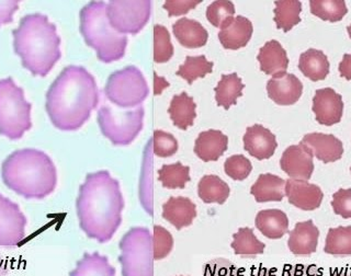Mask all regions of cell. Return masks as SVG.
Here are the masks:
<instances>
[{"label":"cell","instance_id":"obj_12","mask_svg":"<svg viewBox=\"0 0 351 276\" xmlns=\"http://www.w3.org/2000/svg\"><path fill=\"white\" fill-rule=\"evenodd\" d=\"M313 153L305 146L292 145L285 149L280 167L293 180L308 181L314 171Z\"/></svg>","mask_w":351,"mask_h":276},{"label":"cell","instance_id":"obj_45","mask_svg":"<svg viewBox=\"0 0 351 276\" xmlns=\"http://www.w3.org/2000/svg\"><path fill=\"white\" fill-rule=\"evenodd\" d=\"M201 3V0H167L165 3L164 8L168 11L169 16H181L189 12Z\"/></svg>","mask_w":351,"mask_h":276},{"label":"cell","instance_id":"obj_47","mask_svg":"<svg viewBox=\"0 0 351 276\" xmlns=\"http://www.w3.org/2000/svg\"><path fill=\"white\" fill-rule=\"evenodd\" d=\"M340 76L347 80H351V54L343 55V58L339 64Z\"/></svg>","mask_w":351,"mask_h":276},{"label":"cell","instance_id":"obj_36","mask_svg":"<svg viewBox=\"0 0 351 276\" xmlns=\"http://www.w3.org/2000/svg\"><path fill=\"white\" fill-rule=\"evenodd\" d=\"M213 66L214 64L208 62L204 55L186 56L184 63L179 67L176 75L184 78L189 85H191L197 78H203L206 75L211 74Z\"/></svg>","mask_w":351,"mask_h":276},{"label":"cell","instance_id":"obj_11","mask_svg":"<svg viewBox=\"0 0 351 276\" xmlns=\"http://www.w3.org/2000/svg\"><path fill=\"white\" fill-rule=\"evenodd\" d=\"M27 221L16 203L0 195V247L16 248L25 239Z\"/></svg>","mask_w":351,"mask_h":276},{"label":"cell","instance_id":"obj_28","mask_svg":"<svg viewBox=\"0 0 351 276\" xmlns=\"http://www.w3.org/2000/svg\"><path fill=\"white\" fill-rule=\"evenodd\" d=\"M300 71L313 81H319L329 74V62L326 55L315 49H307L300 56Z\"/></svg>","mask_w":351,"mask_h":276},{"label":"cell","instance_id":"obj_39","mask_svg":"<svg viewBox=\"0 0 351 276\" xmlns=\"http://www.w3.org/2000/svg\"><path fill=\"white\" fill-rule=\"evenodd\" d=\"M173 47L170 34L164 25L154 27V60L155 63H166L173 58Z\"/></svg>","mask_w":351,"mask_h":276},{"label":"cell","instance_id":"obj_42","mask_svg":"<svg viewBox=\"0 0 351 276\" xmlns=\"http://www.w3.org/2000/svg\"><path fill=\"white\" fill-rule=\"evenodd\" d=\"M252 170V164L250 159L243 155H234L226 159L224 164V171L226 175L235 181H243L248 178Z\"/></svg>","mask_w":351,"mask_h":276},{"label":"cell","instance_id":"obj_33","mask_svg":"<svg viewBox=\"0 0 351 276\" xmlns=\"http://www.w3.org/2000/svg\"><path fill=\"white\" fill-rule=\"evenodd\" d=\"M152 168H153V146H152V140H149L145 149L140 184V199L142 201L143 208H145V211L149 214V216H153L154 214Z\"/></svg>","mask_w":351,"mask_h":276},{"label":"cell","instance_id":"obj_31","mask_svg":"<svg viewBox=\"0 0 351 276\" xmlns=\"http://www.w3.org/2000/svg\"><path fill=\"white\" fill-rule=\"evenodd\" d=\"M234 253L244 258H254L263 255L266 249V244L259 241L252 228H239L233 235V242L230 244Z\"/></svg>","mask_w":351,"mask_h":276},{"label":"cell","instance_id":"obj_3","mask_svg":"<svg viewBox=\"0 0 351 276\" xmlns=\"http://www.w3.org/2000/svg\"><path fill=\"white\" fill-rule=\"evenodd\" d=\"M5 186L27 200H43L58 186V170L44 151L25 148L14 151L1 164Z\"/></svg>","mask_w":351,"mask_h":276},{"label":"cell","instance_id":"obj_27","mask_svg":"<svg viewBox=\"0 0 351 276\" xmlns=\"http://www.w3.org/2000/svg\"><path fill=\"white\" fill-rule=\"evenodd\" d=\"M69 276H115V268L110 264L106 255L99 252H86Z\"/></svg>","mask_w":351,"mask_h":276},{"label":"cell","instance_id":"obj_41","mask_svg":"<svg viewBox=\"0 0 351 276\" xmlns=\"http://www.w3.org/2000/svg\"><path fill=\"white\" fill-rule=\"evenodd\" d=\"M153 153L162 158L171 157L178 151V142L170 133L164 131H154L152 138Z\"/></svg>","mask_w":351,"mask_h":276},{"label":"cell","instance_id":"obj_50","mask_svg":"<svg viewBox=\"0 0 351 276\" xmlns=\"http://www.w3.org/2000/svg\"><path fill=\"white\" fill-rule=\"evenodd\" d=\"M347 31H348L349 36H350V38H351V25H349L348 27H347Z\"/></svg>","mask_w":351,"mask_h":276},{"label":"cell","instance_id":"obj_6","mask_svg":"<svg viewBox=\"0 0 351 276\" xmlns=\"http://www.w3.org/2000/svg\"><path fill=\"white\" fill-rule=\"evenodd\" d=\"M32 104L11 77L0 79V135L20 140L32 127Z\"/></svg>","mask_w":351,"mask_h":276},{"label":"cell","instance_id":"obj_18","mask_svg":"<svg viewBox=\"0 0 351 276\" xmlns=\"http://www.w3.org/2000/svg\"><path fill=\"white\" fill-rule=\"evenodd\" d=\"M162 217L176 229L189 227L197 217V206L188 197H171L162 205Z\"/></svg>","mask_w":351,"mask_h":276},{"label":"cell","instance_id":"obj_13","mask_svg":"<svg viewBox=\"0 0 351 276\" xmlns=\"http://www.w3.org/2000/svg\"><path fill=\"white\" fill-rule=\"evenodd\" d=\"M343 110V98L334 89L324 88L316 91L313 98V112L318 123L327 126L339 123Z\"/></svg>","mask_w":351,"mask_h":276},{"label":"cell","instance_id":"obj_37","mask_svg":"<svg viewBox=\"0 0 351 276\" xmlns=\"http://www.w3.org/2000/svg\"><path fill=\"white\" fill-rule=\"evenodd\" d=\"M311 11L324 21L337 22L347 14V5L343 0H311Z\"/></svg>","mask_w":351,"mask_h":276},{"label":"cell","instance_id":"obj_14","mask_svg":"<svg viewBox=\"0 0 351 276\" xmlns=\"http://www.w3.org/2000/svg\"><path fill=\"white\" fill-rule=\"evenodd\" d=\"M285 195L290 204L303 211H314L321 206L324 199L319 186L293 179L285 182Z\"/></svg>","mask_w":351,"mask_h":276},{"label":"cell","instance_id":"obj_9","mask_svg":"<svg viewBox=\"0 0 351 276\" xmlns=\"http://www.w3.org/2000/svg\"><path fill=\"white\" fill-rule=\"evenodd\" d=\"M143 120V107L120 112L115 111L108 104H104L98 111V123L102 134L115 146L131 144L142 131Z\"/></svg>","mask_w":351,"mask_h":276},{"label":"cell","instance_id":"obj_49","mask_svg":"<svg viewBox=\"0 0 351 276\" xmlns=\"http://www.w3.org/2000/svg\"><path fill=\"white\" fill-rule=\"evenodd\" d=\"M256 276H277L271 270H268V268H261L259 271H258L257 275Z\"/></svg>","mask_w":351,"mask_h":276},{"label":"cell","instance_id":"obj_23","mask_svg":"<svg viewBox=\"0 0 351 276\" xmlns=\"http://www.w3.org/2000/svg\"><path fill=\"white\" fill-rule=\"evenodd\" d=\"M252 23L245 16H237L228 27L219 31V42L226 49H239L246 47L252 38Z\"/></svg>","mask_w":351,"mask_h":276},{"label":"cell","instance_id":"obj_24","mask_svg":"<svg viewBox=\"0 0 351 276\" xmlns=\"http://www.w3.org/2000/svg\"><path fill=\"white\" fill-rule=\"evenodd\" d=\"M250 193L256 202H280L285 195V180L271 173H263L252 184Z\"/></svg>","mask_w":351,"mask_h":276},{"label":"cell","instance_id":"obj_17","mask_svg":"<svg viewBox=\"0 0 351 276\" xmlns=\"http://www.w3.org/2000/svg\"><path fill=\"white\" fill-rule=\"evenodd\" d=\"M276 136L259 124L250 126L244 135V148L250 156L258 160L271 158L277 149Z\"/></svg>","mask_w":351,"mask_h":276},{"label":"cell","instance_id":"obj_30","mask_svg":"<svg viewBox=\"0 0 351 276\" xmlns=\"http://www.w3.org/2000/svg\"><path fill=\"white\" fill-rule=\"evenodd\" d=\"M245 85L236 73L222 75L221 80L214 89L217 105L224 109H230V105L236 104L237 99L243 96Z\"/></svg>","mask_w":351,"mask_h":276},{"label":"cell","instance_id":"obj_32","mask_svg":"<svg viewBox=\"0 0 351 276\" xmlns=\"http://www.w3.org/2000/svg\"><path fill=\"white\" fill-rule=\"evenodd\" d=\"M274 22L278 29L285 32L289 31L301 22L302 3L298 0H278L274 3Z\"/></svg>","mask_w":351,"mask_h":276},{"label":"cell","instance_id":"obj_40","mask_svg":"<svg viewBox=\"0 0 351 276\" xmlns=\"http://www.w3.org/2000/svg\"><path fill=\"white\" fill-rule=\"evenodd\" d=\"M173 248V238L166 228L155 225L153 233L154 260H162L170 255Z\"/></svg>","mask_w":351,"mask_h":276},{"label":"cell","instance_id":"obj_21","mask_svg":"<svg viewBox=\"0 0 351 276\" xmlns=\"http://www.w3.org/2000/svg\"><path fill=\"white\" fill-rule=\"evenodd\" d=\"M257 60L261 63V71L272 77L285 74L288 69V55L282 45L276 40L267 42L261 47Z\"/></svg>","mask_w":351,"mask_h":276},{"label":"cell","instance_id":"obj_25","mask_svg":"<svg viewBox=\"0 0 351 276\" xmlns=\"http://www.w3.org/2000/svg\"><path fill=\"white\" fill-rule=\"evenodd\" d=\"M256 227L269 239L282 238L289 233V218L280 210H263L256 216Z\"/></svg>","mask_w":351,"mask_h":276},{"label":"cell","instance_id":"obj_44","mask_svg":"<svg viewBox=\"0 0 351 276\" xmlns=\"http://www.w3.org/2000/svg\"><path fill=\"white\" fill-rule=\"evenodd\" d=\"M332 206L337 215L343 218H351V189L338 190L332 195Z\"/></svg>","mask_w":351,"mask_h":276},{"label":"cell","instance_id":"obj_5","mask_svg":"<svg viewBox=\"0 0 351 276\" xmlns=\"http://www.w3.org/2000/svg\"><path fill=\"white\" fill-rule=\"evenodd\" d=\"M80 33L102 63H112L125 54L128 36L111 27L104 1H91L80 10Z\"/></svg>","mask_w":351,"mask_h":276},{"label":"cell","instance_id":"obj_52","mask_svg":"<svg viewBox=\"0 0 351 276\" xmlns=\"http://www.w3.org/2000/svg\"><path fill=\"white\" fill-rule=\"evenodd\" d=\"M350 171H351V168H350Z\"/></svg>","mask_w":351,"mask_h":276},{"label":"cell","instance_id":"obj_51","mask_svg":"<svg viewBox=\"0 0 351 276\" xmlns=\"http://www.w3.org/2000/svg\"><path fill=\"white\" fill-rule=\"evenodd\" d=\"M179 276H184V275H179Z\"/></svg>","mask_w":351,"mask_h":276},{"label":"cell","instance_id":"obj_26","mask_svg":"<svg viewBox=\"0 0 351 276\" xmlns=\"http://www.w3.org/2000/svg\"><path fill=\"white\" fill-rule=\"evenodd\" d=\"M195 108V100L188 93L182 92L173 97L168 109L173 125L180 129H186L193 125L197 116Z\"/></svg>","mask_w":351,"mask_h":276},{"label":"cell","instance_id":"obj_46","mask_svg":"<svg viewBox=\"0 0 351 276\" xmlns=\"http://www.w3.org/2000/svg\"><path fill=\"white\" fill-rule=\"evenodd\" d=\"M18 0H0V25L11 23L14 14L19 9Z\"/></svg>","mask_w":351,"mask_h":276},{"label":"cell","instance_id":"obj_4","mask_svg":"<svg viewBox=\"0 0 351 276\" xmlns=\"http://www.w3.org/2000/svg\"><path fill=\"white\" fill-rule=\"evenodd\" d=\"M12 36L14 52L33 76H47L62 56L58 29L45 14L23 16Z\"/></svg>","mask_w":351,"mask_h":276},{"label":"cell","instance_id":"obj_8","mask_svg":"<svg viewBox=\"0 0 351 276\" xmlns=\"http://www.w3.org/2000/svg\"><path fill=\"white\" fill-rule=\"evenodd\" d=\"M148 92L147 82L142 71L135 66L112 73L104 87L108 100L122 109L140 107Z\"/></svg>","mask_w":351,"mask_h":276},{"label":"cell","instance_id":"obj_48","mask_svg":"<svg viewBox=\"0 0 351 276\" xmlns=\"http://www.w3.org/2000/svg\"><path fill=\"white\" fill-rule=\"evenodd\" d=\"M10 271L8 263L3 259V255H0V276H7Z\"/></svg>","mask_w":351,"mask_h":276},{"label":"cell","instance_id":"obj_2","mask_svg":"<svg viewBox=\"0 0 351 276\" xmlns=\"http://www.w3.org/2000/svg\"><path fill=\"white\" fill-rule=\"evenodd\" d=\"M99 103L95 77L82 66H67L47 93V109L51 122L62 131L80 129Z\"/></svg>","mask_w":351,"mask_h":276},{"label":"cell","instance_id":"obj_19","mask_svg":"<svg viewBox=\"0 0 351 276\" xmlns=\"http://www.w3.org/2000/svg\"><path fill=\"white\" fill-rule=\"evenodd\" d=\"M319 230L312 221L298 223L289 233L288 247L295 255H311L316 251Z\"/></svg>","mask_w":351,"mask_h":276},{"label":"cell","instance_id":"obj_38","mask_svg":"<svg viewBox=\"0 0 351 276\" xmlns=\"http://www.w3.org/2000/svg\"><path fill=\"white\" fill-rule=\"evenodd\" d=\"M235 16V7L228 0H217L206 9V19L215 27L221 30L228 27L233 22Z\"/></svg>","mask_w":351,"mask_h":276},{"label":"cell","instance_id":"obj_7","mask_svg":"<svg viewBox=\"0 0 351 276\" xmlns=\"http://www.w3.org/2000/svg\"><path fill=\"white\" fill-rule=\"evenodd\" d=\"M119 247L122 276H154L153 235L147 228H132Z\"/></svg>","mask_w":351,"mask_h":276},{"label":"cell","instance_id":"obj_16","mask_svg":"<svg viewBox=\"0 0 351 276\" xmlns=\"http://www.w3.org/2000/svg\"><path fill=\"white\" fill-rule=\"evenodd\" d=\"M300 144L305 146L313 153V156H315L324 164L337 162L343 157V142L332 135L311 133L305 135Z\"/></svg>","mask_w":351,"mask_h":276},{"label":"cell","instance_id":"obj_34","mask_svg":"<svg viewBox=\"0 0 351 276\" xmlns=\"http://www.w3.org/2000/svg\"><path fill=\"white\" fill-rule=\"evenodd\" d=\"M158 181L166 189H184L190 181V168L181 162L164 164L158 170Z\"/></svg>","mask_w":351,"mask_h":276},{"label":"cell","instance_id":"obj_1","mask_svg":"<svg viewBox=\"0 0 351 276\" xmlns=\"http://www.w3.org/2000/svg\"><path fill=\"white\" fill-rule=\"evenodd\" d=\"M123 195L120 184L109 171L89 173L77 197V216L88 238L100 244L111 240L122 222Z\"/></svg>","mask_w":351,"mask_h":276},{"label":"cell","instance_id":"obj_22","mask_svg":"<svg viewBox=\"0 0 351 276\" xmlns=\"http://www.w3.org/2000/svg\"><path fill=\"white\" fill-rule=\"evenodd\" d=\"M173 31L179 43L186 49L202 47L208 42V31L197 20L181 18L173 23Z\"/></svg>","mask_w":351,"mask_h":276},{"label":"cell","instance_id":"obj_29","mask_svg":"<svg viewBox=\"0 0 351 276\" xmlns=\"http://www.w3.org/2000/svg\"><path fill=\"white\" fill-rule=\"evenodd\" d=\"M230 193L228 184L215 175H204L197 184V195L206 204H224Z\"/></svg>","mask_w":351,"mask_h":276},{"label":"cell","instance_id":"obj_10","mask_svg":"<svg viewBox=\"0 0 351 276\" xmlns=\"http://www.w3.org/2000/svg\"><path fill=\"white\" fill-rule=\"evenodd\" d=\"M149 0H111L107 5L110 25L121 34H137L151 18Z\"/></svg>","mask_w":351,"mask_h":276},{"label":"cell","instance_id":"obj_15","mask_svg":"<svg viewBox=\"0 0 351 276\" xmlns=\"http://www.w3.org/2000/svg\"><path fill=\"white\" fill-rule=\"evenodd\" d=\"M269 98L279 105L296 103L303 92V85L298 77L292 74L272 77L267 84Z\"/></svg>","mask_w":351,"mask_h":276},{"label":"cell","instance_id":"obj_20","mask_svg":"<svg viewBox=\"0 0 351 276\" xmlns=\"http://www.w3.org/2000/svg\"><path fill=\"white\" fill-rule=\"evenodd\" d=\"M228 137L222 131L208 129L197 136L195 153L204 162H217L228 151Z\"/></svg>","mask_w":351,"mask_h":276},{"label":"cell","instance_id":"obj_43","mask_svg":"<svg viewBox=\"0 0 351 276\" xmlns=\"http://www.w3.org/2000/svg\"><path fill=\"white\" fill-rule=\"evenodd\" d=\"M203 276H244L237 266L228 259L217 258L203 266Z\"/></svg>","mask_w":351,"mask_h":276},{"label":"cell","instance_id":"obj_35","mask_svg":"<svg viewBox=\"0 0 351 276\" xmlns=\"http://www.w3.org/2000/svg\"><path fill=\"white\" fill-rule=\"evenodd\" d=\"M325 252L328 255H351V226H339L330 228L325 240Z\"/></svg>","mask_w":351,"mask_h":276}]
</instances>
